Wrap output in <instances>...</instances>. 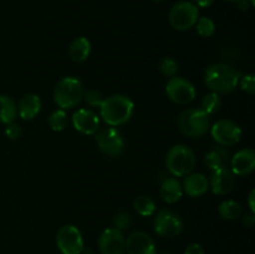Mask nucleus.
I'll return each mask as SVG.
<instances>
[{
	"mask_svg": "<svg viewBox=\"0 0 255 254\" xmlns=\"http://www.w3.org/2000/svg\"><path fill=\"white\" fill-rule=\"evenodd\" d=\"M127 254H157L153 239L144 232H133L126 239Z\"/></svg>",
	"mask_w": 255,
	"mask_h": 254,
	"instance_id": "14",
	"label": "nucleus"
},
{
	"mask_svg": "<svg viewBox=\"0 0 255 254\" xmlns=\"http://www.w3.org/2000/svg\"><path fill=\"white\" fill-rule=\"evenodd\" d=\"M90 52H91V44L89 40L84 36L76 37L74 41L71 42L69 47V54L72 61L75 62H82L89 57Z\"/></svg>",
	"mask_w": 255,
	"mask_h": 254,
	"instance_id": "20",
	"label": "nucleus"
},
{
	"mask_svg": "<svg viewBox=\"0 0 255 254\" xmlns=\"http://www.w3.org/2000/svg\"><path fill=\"white\" fill-rule=\"evenodd\" d=\"M204 163H206V166L208 167L209 169H212V171H216V169L223 167L224 163H226V161H224V159L222 158L221 154H219L218 152L213 148L212 151H209L208 153L204 156Z\"/></svg>",
	"mask_w": 255,
	"mask_h": 254,
	"instance_id": "27",
	"label": "nucleus"
},
{
	"mask_svg": "<svg viewBox=\"0 0 255 254\" xmlns=\"http://www.w3.org/2000/svg\"><path fill=\"white\" fill-rule=\"evenodd\" d=\"M99 248L102 254H125L126 239L119 229L107 228L100 236Z\"/></svg>",
	"mask_w": 255,
	"mask_h": 254,
	"instance_id": "12",
	"label": "nucleus"
},
{
	"mask_svg": "<svg viewBox=\"0 0 255 254\" xmlns=\"http://www.w3.org/2000/svg\"><path fill=\"white\" fill-rule=\"evenodd\" d=\"M178 127L182 133L196 138L207 133L211 128V117L202 109H189L178 117Z\"/></svg>",
	"mask_w": 255,
	"mask_h": 254,
	"instance_id": "5",
	"label": "nucleus"
},
{
	"mask_svg": "<svg viewBox=\"0 0 255 254\" xmlns=\"http://www.w3.org/2000/svg\"><path fill=\"white\" fill-rule=\"evenodd\" d=\"M129 227H131V217L128 214L120 212L115 216L114 228L119 229V231H124V229H128Z\"/></svg>",
	"mask_w": 255,
	"mask_h": 254,
	"instance_id": "30",
	"label": "nucleus"
},
{
	"mask_svg": "<svg viewBox=\"0 0 255 254\" xmlns=\"http://www.w3.org/2000/svg\"><path fill=\"white\" fill-rule=\"evenodd\" d=\"M84 86L74 76H66L60 80L54 90V101L61 110L72 109L84 99Z\"/></svg>",
	"mask_w": 255,
	"mask_h": 254,
	"instance_id": "3",
	"label": "nucleus"
},
{
	"mask_svg": "<svg viewBox=\"0 0 255 254\" xmlns=\"http://www.w3.org/2000/svg\"><path fill=\"white\" fill-rule=\"evenodd\" d=\"M255 217L254 213H248L243 217V224L247 227V228H252L254 226Z\"/></svg>",
	"mask_w": 255,
	"mask_h": 254,
	"instance_id": "34",
	"label": "nucleus"
},
{
	"mask_svg": "<svg viewBox=\"0 0 255 254\" xmlns=\"http://www.w3.org/2000/svg\"><path fill=\"white\" fill-rule=\"evenodd\" d=\"M249 2H251V5H253V6L255 5V0H249Z\"/></svg>",
	"mask_w": 255,
	"mask_h": 254,
	"instance_id": "39",
	"label": "nucleus"
},
{
	"mask_svg": "<svg viewBox=\"0 0 255 254\" xmlns=\"http://www.w3.org/2000/svg\"><path fill=\"white\" fill-rule=\"evenodd\" d=\"M95 134H96L95 139L97 146L105 156L111 158H117L121 156L125 148V141L119 129L115 127H107L101 131H97Z\"/></svg>",
	"mask_w": 255,
	"mask_h": 254,
	"instance_id": "7",
	"label": "nucleus"
},
{
	"mask_svg": "<svg viewBox=\"0 0 255 254\" xmlns=\"http://www.w3.org/2000/svg\"><path fill=\"white\" fill-rule=\"evenodd\" d=\"M237 4H238L239 9H241V10H247V9H248V6H249L248 0H238V1H237Z\"/></svg>",
	"mask_w": 255,
	"mask_h": 254,
	"instance_id": "38",
	"label": "nucleus"
},
{
	"mask_svg": "<svg viewBox=\"0 0 255 254\" xmlns=\"http://www.w3.org/2000/svg\"><path fill=\"white\" fill-rule=\"evenodd\" d=\"M17 116V107L9 96L0 95V124H11Z\"/></svg>",
	"mask_w": 255,
	"mask_h": 254,
	"instance_id": "21",
	"label": "nucleus"
},
{
	"mask_svg": "<svg viewBox=\"0 0 255 254\" xmlns=\"http://www.w3.org/2000/svg\"><path fill=\"white\" fill-rule=\"evenodd\" d=\"M166 94L171 101L178 105H188L196 99V87L183 77H172L166 85Z\"/></svg>",
	"mask_w": 255,
	"mask_h": 254,
	"instance_id": "10",
	"label": "nucleus"
},
{
	"mask_svg": "<svg viewBox=\"0 0 255 254\" xmlns=\"http://www.w3.org/2000/svg\"><path fill=\"white\" fill-rule=\"evenodd\" d=\"M214 149H216L217 152H218L219 154H221L222 156V158L224 159V161H228L229 159V157H231V153H229V151L228 149L226 148V147L224 146H218V147H214Z\"/></svg>",
	"mask_w": 255,
	"mask_h": 254,
	"instance_id": "35",
	"label": "nucleus"
},
{
	"mask_svg": "<svg viewBox=\"0 0 255 254\" xmlns=\"http://www.w3.org/2000/svg\"><path fill=\"white\" fill-rule=\"evenodd\" d=\"M152 1H156V2H158V1H162V0H152Z\"/></svg>",
	"mask_w": 255,
	"mask_h": 254,
	"instance_id": "41",
	"label": "nucleus"
},
{
	"mask_svg": "<svg viewBox=\"0 0 255 254\" xmlns=\"http://www.w3.org/2000/svg\"><path fill=\"white\" fill-rule=\"evenodd\" d=\"M159 70L164 76L173 77L178 71V62L172 57H163L159 62Z\"/></svg>",
	"mask_w": 255,
	"mask_h": 254,
	"instance_id": "28",
	"label": "nucleus"
},
{
	"mask_svg": "<svg viewBox=\"0 0 255 254\" xmlns=\"http://www.w3.org/2000/svg\"><path fill=\"white\" fill-rule=\"evenodd\" d=\"M218 212L222 218L227 221H236L242 216V206L236 201H224L219 204Z\"/></svg>",
	"mask_w": 255,
	"mask_h": 254,
	"instance_id": "22",
	"label": "nucleus"
},
{
	"mask_svg": "<svg viewBox=\"0 0 255 254\" xmlns=\"http://www.w3.org/2000/svg\"><path fill=\"white\" fill-rule=\"evenodd\" d=\"M182 188L189 197H201L208 191L209 182L202 173H189L184 178Z\"/></svg>",
	"mask_w": 255,
	"mask_h": 254,
	"instance_id": "17",
	"label": "nucleus"
},
{
	"mask_svg": "<svg viewBox=\"0 0 255 254\" xmlns=\"http://www.w3.org/2000/svg\"><path fill=\"white\" fill-rule=\"evenodd\" d=\"M5 134H6L7 138L15 141V139H19L20 137H21L22 129L19 125L11 122V124L6 125V128H5Z\"/></svg>",
	"mask_w": 255,
	"mask_h": 254,
	"instance_id": "32",
	"label": "nucleus"
},
{
	"mask_svg": "<svg viewBox=\"0 0 255 254\" xmlns=\"http://www.w3.org/2000/svg\"><path fill=\"white\" fill-rule=\"evenodd\" d=\"M133 207L137 213L142 217H151L156 212V203L153 199L146 196H139L134 199Z\"/></svg>",
	"mask_w": 255,
	"mask_h": 254,
	"instance_id": "23",
	"label": "nucleus"
},
{
	"mask_svg": "<svg viewBox=\"0 0 255 254\" xmlns=\"http://www.w3.org/2000/svg\"><path fill=\"white\" fill-rule=\"evenodd\" d=\"M166 166L172 176L184 177L191 173L196 167V154L189 147L177 144L168 151Z\"/></svg>",
	"mask_w": 255,
	"mask_h": 254,
	"instance_id": "4",
	"label": "nucleus"
},
{
	"mask_svg": "<svg viewBox=\"0 0 255 254\" xmlns=\"http://www.w3.org/2000/svg\"><path fill=\"white\" fill-rule=\"evenodd\" d=\"M75 129L82 134H95L100 128V119L94 111L80 109L71 117Z\"/></svg>",
	"mask_w": 255,
	"mask_h": 254,
	"instance_id": "15",
	"label": "nucleus"
},
{
	"mask_svg": "<svg viewBox=\"0 0 255 254\" xmlns=\"http://www.w3.org/2000/svg\"><path fill=\"white\" fill-rule=\"evenodd\" d=\"M184 254H206L203 247L198 243H192L184 251Z\"/></svg>",
	"mask_w": 255,
	"mask_h": 254,
	"instance_id": "33",
	"label": "nucleus"
},
{
	"mask_svg": "<svg viewBox=\"0 0 255 254\" xmlns=\"http://www.w3.org/2000/svg\"><path fill=\"white\" fill-rule=\"evenodd\" d=\"M56 246L62 254H81L84 252V239L76 227L67 224L57 232Z\"/></svg>",
	"mask_w": 255,
	"mask_h": 254,
	"instance_id": "8",
	"label": "nucleus"
},
{
	"mask_svg": "<svg viewBox=\"0 0 255 254\" xmlns=\"http://www.w3.org/2000/svg\"><path fill=\"white\" fill-rule=\"evenodd\" d=\"M228 1H238V0H228Z\"/></svg>",
	"mask_w": 255,
	"mask_h": 254,
	"instance_id": "42",
	"label": "nucleus"
},
{
	"mask_svg": "<svg viewBox=\"0 0 255 254\" xmlns=\"http://www.w3.org/2000/svg\"><path fill=\"white\" fill-rule=\"evenodd\" d=\"M241 72L227 64H213L204 74V82L212 92L217 94H231L238 86Z\"/></svg>",
	"mask_w": 255,
	"mask_h": 254,
	"instance_id": "1",
	"label": "nucleus"
},
{
	"mask_svg": "<svg viewBox=\"0 0 255 254\" xmlns=\"http://www.w3.org/2000/svg\"><path fill=\"white\" fill-rule=\"evenodd\" d=\"M158 254V253H157ZM159 254H171V253H168V252H162V253H159Z\"/></svg>",
	"mask_w": 255,
	"mask_h": 254,
	"instance_id": "40",
	"label": "nucleus"
},
{
	"mask_svg": "<svg viewBox=\"0 0 255 254\" xmlns=\"http://www.w3.org/2000/svg\"><path fill=\"white\" fill-rule=\"evenodd\" d=\"M41 110V100L37 95L27 94L22 96L17 106V115L25 121L35 119Z\"/></svg>",
	"mask_w": 255,
	"mask_h": 254,
	"instance_id": "18",
	"label": "nucleus"
},
{
	"mask_svg": "<svg viewBox=\"0 0 255 254\" xmlns=\"http://www.w3.org/2000/svg\"><path fill=\"white\" fill-rule=\"evenodd\" d=\"M254 199H255V191L254 189H252L251 193H249V196H248V206H249V208H251L252 213H255Z\"/></svg>",
	"mask_w": 255,
	"mask_h": 254,
	"instance_id": "36",
	"label": "nucleus"
},
{
	"mask_svg": "<svg viewBox=\"0 0 255 254\" xmlns=\"http://www.w3.org/2000/svg\"><path fill=\"white\" fill-rule=\"evenodd\" d=\"M211 133L219 146H234L241 141L242 129L231 120H219L211 127Z\"/></svg>",
	"mask_w": 255,
	"mask_h": 254,
	"instance_id": "11",
	"label": "nucleus"
},
{
	"mask_svg": "<svg viewBox=\"0 0 255 254\" xmlns=\"http://www.w3.org/2000/svg\"><path fill=\"white\" fill-rule=\"evenodd\" d=\"M134 105L129 97L125 95H112V96L104 99L100 112L101 117L107 125L112 127L124 125L131 119L133 114Z\"/></svg>",
	"mask_w": 255,
	"mask_h": 254,
	"instance_id": "2",
	"label": "nucleus"
},
{
	"mask_svg": "<svg viewBox=\"0 0 255 254\" xmlns=\"http://www.w3.org/2000/svg\"><path fill=\"white\" fill-rule=\"evenodd\" d=\"M198 7L189 1H181L169 11V24L179 31L192 29L198 20Z\"/></svg>",
	"mask_w": 255,
	"mask_h": 254,
	"instance_id": "6",
	"label": "nucleus"
},
{
	"mask_svg": "<svg viewBox=\"0 0 255 254\" xmlns=\"http://www.w3.org/2000/svg\"><path fill=\"white\" fill-rule=\"evenodd\" d=\"M49 126L52 131H64L67 127V115L64 110H55L49 116Z\"/></svg>",
	"mask_w": 255,
	"mask_h": 254,
	"instance_id": "25",
	"label": "nucleus"
},
{
	"mask_svg": "<svg viewBox=\"0 0 255 254\" xmlns=\"http://www.w3.org/2000/svg\"><path fill=\"white\" fill-rule=\"evenodd\" d=\"M154 232L163 238H176L182 234L184 228L183 221L178 214L172 211H161L153 222Z\"/></svg>",
	"mask_w": 255,
	"mask_h": 254,
	"instance_id": "9",
	"label": "nucleus"
},
{
	"mask_svg": "<svg viewBox=\"0 0 255 254\" xmlns=\"http://www.w3.org/2000/svg\"><path fill=\"white\" fill-rule=\"evenodd\" d=\"M239 82H241V87L243 91L248 92V94H254L255 91L254 75H244V76H241Z\"/></svg>",
	"mask_w": 255,
	"mask_h": 254,
	"instance_id": "31",
	"label": "nucleus"
},
{
	"mask_svg": "<svg viewBox=\"0 0 255 254\" xmlns=\"http://www.w3.org/2000/svg\"><path fill=\"white\" fill-rule=\"evenodd\" d=\"M231 166L234 176H248L255 168V152L252 148H244L232 157Z\"/></svg>",
	"mask_w": 255,
	"mask_h": 254,
	"instance_id": "16",
	"label": "nucleus"
},
{
	"mask_svg": "<svg viewBox=\"0 0 255 254\" xmlns=\"http://www.w3.org/2000/svg\"><path fill=\"white\" fill-rule=\"evenodd\" d=\"M161 197L166 203H176L183 196V188L179 181L174 177L166 178L161 184Z\"/></svg>",
	"mask_w": 255,
	"mask_h": 254,
	"instance_id": "19",
	"label": "nucleus"
},
{
	"mask_svg": "<svg viewBox=\"0 0 255 254\" xmlns=\"http://www.w3.org/2000/svg\"><path fill=\"white\" fill-rule=\"evenodd\" d=\"M222 106V97L221 95L217 94V92H209L206 96L202 99L201 107L204 112L211 116V115L216 114V112L219 111Z\"/></svg>",
	"mask_w": 255,
	"mask_h": 254,
	"instance_id": "24",
	"label": "nucleus"
},
{
	"mask_svg": "<svg viewBox=\"0 0 255 254\" xmlns=\"http://www.w3.org/2000/svg\"><path fill=\"white\" fill-rule=\"evenodd\" d=\"M196 2V6H201V7H208L211 6L212 4L214 2V0H193Z\"/></svg>",
	"mask_w": 255,
	"mask_h": 254,
	"instance_id": "37",
	"label": "nucleus"
},
{
	"mask_svg": "<svg viewBox=\"0 0 255 254\" xmlns=\"http://www.w3.org/2000/svg\"><path fill=\"white\" fill-rule=\"evenodd\" d=\"M196 29L202 37H211L216 31V24L209 17H198L196 22Z\"/></svg>",
	"mask_w": 255,
	"mask_h": 254,
	"instance_id": "26",
	"label": "nucleus"
},
{
	"mask_svg": "<svg viewBox=\"0 0 255 254\" xmlns=\"http://www.w3.org/2000/svg\"><path fill=\"white\" fill-rule=\"evenodd\" d=\"M84 99L86 100L87 105L92 107H100L101 106L102 101H104V96L100 91L94 89H90L84 91Z\"/></svg>",
	"mask_w": 255,
	"mask_h": 254,
	"instance_id": "29",
	"label": "nucleus"
},
{
	"mask_svg": "<svg viewBox=\"0 0 255 254\" xmlns=\"http://www.w3.org/2000/svg\"><path fill=\"white\" fill-rule=\"evenodd\" d=\"M236 186V176L226 166L212 172L209 187L217 196H227L231 193Z\"/></svg>",
	"mask_w": 255,
	"mask_h": 254,
	"instance_id": "13",
	"label": "nucleus"
}]
</instances>
